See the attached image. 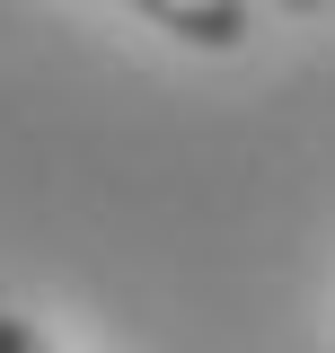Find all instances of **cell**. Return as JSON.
<instances>
[{
  "instance_id": "obj_3",
  "label": "cell",
  "mask_w": 335,
  "mask_h": 353,
  "mask_svg": "<svg viewBox=\"0 0 335 353\" xmlns=\"http://www.w3.org/2000/svg\"><path fill=\"white\" fill-rule=\"evenodd\" d=\"M274 9H318V0H274Z\"/></svg>"
},
{
  "instance_id": "obj_1",
  "label": "cell",
  "mask_w": 335,
  "mask_h": 353,
  "mask_svg": "<svg viewBox=\"0 0 335 353\" xmlns=\"http://www.w3.org/2000/svg\"><path fill=\"white\" fill-rule=\"evenodd\" d=\"M141 18H159L168 36L203 44V53H230V44H247V0H132Z\"/></svg>"
},
{
  "instance_id": "obj_2",
  "label": "cell",
  "mask_w": 335,
  "mask_h": 353,
  "mask_svg": "<svg viewBox=\"0 0 335 353\" xmlns=\"http://www.w3.org/2000/svg\"><path fill=\"white\" fill-rule=\"evenodd\" d=\"M0 353H62V345H53L44 327H27V318H9V309H0Z\"/></svg>"
}]
</instances>
